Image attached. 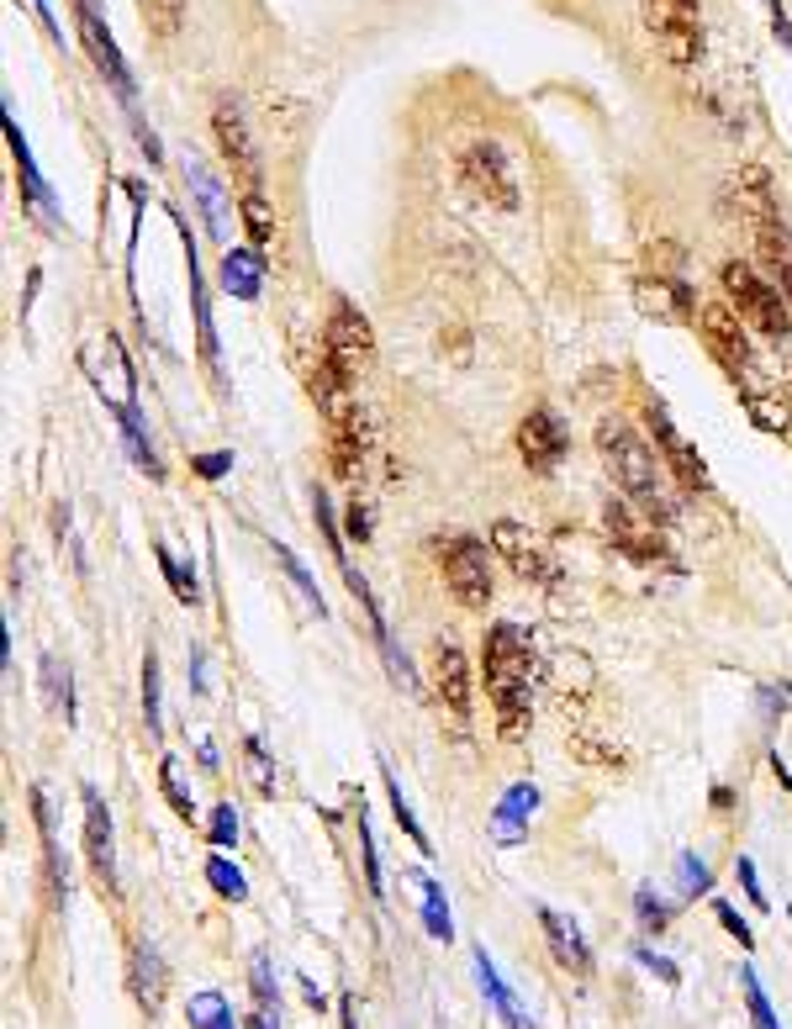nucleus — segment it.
Listing matches in <instances>:
<instances>
[{
    "instance_id": "obj_22",
    "label": "nucleus",
    "mask_w": 792,
    "mask_h": 1029,
    "mask_svg": "<svg viewBox=\"0 0 792 1029\" xmlns=\"http://www.w3.org/2000/svg\"><path fill=\"white\" fill-rule=\"evenodd\" d=\"M534 807H539V787H534V782H518V787H508V792H502V803H497V813H491V834H497L502 845H518V840L528 834Z\"/></svg>"
},
{
    "instance_id": "obj_15",
    "label": "nucleus",
    "mask_w": 792,
    "mask_h": 1029,
    "mask_svg": "<svg viewBox=\"0 0 792 1029\" xmlns=\"http://www.w3.org/2000/svg\"><path fill=\"white\" fill-rule=\"evenodd\" d=\"M566 423L549 412V406H534L524 423H518V454H524L528 476H555L560 460H566Z\"/></svg>"
},
{
    "instance_id": "obj_28",
    "label": "nucleus",
    "mask_w": 792,
    "mask_h": 1029,
    "mask_svg": "<svg viewBox=\"0 0 792 1029\" xmlns=\"http://www.w3.org/2000/svg\"><path fill=\"white\" fill-rule=\"evenodd\" d=\"M143 728H148V739H159V734H164V713H159V655H154V649L143 655Z\"/></svg>"
},
{
    "instance_id": "obj_45",
    "label": "nucleus",
    "mask_w": 792,
    "mask_h": 1029,
    "mask_svg": "<svg viewBox=\"0 0 792 1029\" xmlns=\"http://www.w3.org/2000/svg\"><path fill=\"white\" fill-rule=\"evenodd\" d=\"M634 955H639V967H651V971H655V977H661V982H682V971H676V961H666V955H661V950H651V945H639V950H634Z\"/></svg>"
},
{
    "instance_id": "obj_9",
    "label": "nucleus",
    "mask_w": 792,
    "mask_h": 1029,
    "mask_svg": "<svg viewBox=\"0 0 792 1029\" xmlns=\"http://www.w3.org/2000/svg\"><path fill=\"white\" fill-rule=\"evenodd\" d=\"M603 533L613 539V549L634 560V566H666L671 545H666V528L655 523L651 512H639L634 502H608L603 507Z\"/></svg>"
},
{
    "instance_id": "obj_43",
    "label": "nucleus",
    "mask_w": 792,
    "mask_h": 1029,
    "mask_svg": "<svg viewBox=\"0 0 792 1029\" xmlns=\"http://www.w3.org/2000/svg\"><path fill=\"white\" fill-rule=\"evenodd\" d=\"M634 909H639V924L655 929V934H661V929L671 924V909L661 903V898H655V888H639V898H634Z\"/></svg>"
},
{
    "instance_id": "obj_49",
    "label": "nucleus",
    "mask_w": 792,
    "mask_h": 1029,
    "mask_svg": "<svg viewBox=\"0 0 792 1029\" xmlns=\"http://www.w3.org/2000/svg\"><path fill=\"white\" fill-rule=\"evenodd\" d=\"M772 275H776V291H782V302H788V312H792V259H782Z\"/></svg>"
},
{
    "instance_id": "obj_8",
    "label": "nucleus",
    "mask_w": 792,
    "mask_h": 1029,
    "mask_svg": "<svg viewBox=\"0 0 792 1029\" xmlns=\"http://www.w3.org/2000/svg\"><path fill=\"white\" fill-rule=\"evenodd\" d=\"M460 180L476 202L497 206V212H518V180H512V164L497 138H476L460 148Z\"/></svg>"
},
{
    "instance_id": "obj_26",
    "label": "nucleus",
    "mask_w": 792,
    "mask_h": 1029,
    "mask_svg": "<svg viewBox=\"0 0 792 1029\" xmlns=\"http://www.w3.org/2000/svg\"><path fill=\"white\" fill-rule=\"evenodd\" d=\"M418 888H423V929L433 934V940H444V945H449V940H454V919H449L444 888H439L433 876H423Z\"/></svg>"
},
{
    "instance_id": "obj_25",
    "label": "nucleus",
    "mask_w": 792,
    "mask_h": 1029,
    "mask_svg": "<svg viewBox=\"0 0 792 1029\" xmlns=\"http://www.w3.org/2000/svg\"><path fill=\"white\" fill-rule=\"evenodd\" d=\"M6 138H11V154H17V169H21V185H27V196L48 212V217H59V202H53V190L42 185V175H38V164H32V148H27V133L17 127V117L6 111Z\"/></svg>"
},
{
    "instance_id": "obj_19",
    "label": "nucleus",
    "mask_w": 792,
    "mask_h": 1029,
    "mask_svg": "<svg viewBox=\"0 0 792 1029\" xmlns=\"http://www.w3.org/2000/svg\"><path fill=\"white\" fill-rule=\"evenodd\" d=\"M539 929H545V945L555 955V967L570 971V977H591V945L581 940L576 919H566V913H555V909H539Z\"/></svg>"
},
{
    "instance_id": "obj_48",
    "label": "nucleus",
    "mask_w": 792,
    "mask_h": 1029,
    "mask_svg": "<svg viewBox=\"0 0 792 1029\" xmlns=\"http://www.w3.org/2000/svg\"><path fill=\"white\" fill-rule=\"evenodd\" d=\"M349 539H360V545L370 539V518H365V507H360V502L349 507Z\"/></svg>"
},
{
    "instance_id": "obj_34",
    "label": "nucleus",
    "mask_w": 792,
    "mask_h": 1029,
    "mask_svg": "<svg viewBox=\"0 0 792 1029\" xmlns=\"http://www.w3.org/2000/svg\"><path fill=\"white\" fill-rule=\"evenodd\" d=\"M740 992H745V1009H751V1025L755 1029H782V1019H776L772 998H766V988H761V977H755L751 967L740 971Z\"/></svg>"
},
{
    "instance_id": "obj_52",
    "label": "nucleus",
    "mask_w": 792,
    "mask_h": 1029,
    "mask_svg": "<svg viewBox=\"0 0 792 1029\" xmlns=\"http://www.w3.org/2000/svg\"><path fill=\"white\" fill-rule=\"evenodd\" d=\"M782 686H788V697H792V682H782Z\"/></svg>"
},
{
    "instance_id": "obj_29",
    "label": "nucleus",
    "mask_w": 792,
    "mask_h": 1029,
    "mask_svg": "<svg viewBox=\"0 0 792 1029\" xmlns=\"http://www.w3.org/2000/svg\"><path fill=\"white\" fill-rule=\"evenodd\" d=\"M381 782H387V797H391V819H397V829H402L412 845L423 850L428 855V834H423V824H418V813H412V803L402 797V787H397V776H391V766H381Z\"/></svg>"
},
{
    "instance_id": "obj_5",
    "label": "nucleus",
    "mask_w": 792,
    "mask_h": 1029,
    "mask_svg": "<svg viewBox=\"0 0 792 1029\" xmlns=\"http://www.w3.org/2000/svg\"><path fill=\"white\" fill-rule=\"evenodd\" d=\"M433 555H439V570H444V586L454 591V602L481 612L491 602V560H487V545L476 533H439L433 539Z\"/></svg>"
},
{
    "instance_id": "obj_32",
    "label": "nucleus",
    "mask_w": 792,
    "mask_h": 1029,
    "mask_svg": "<svg viewBox=\"0 0 792 1029\" xmlns=\"http://www.w3.org/2000/svg\"><path fill=\"white\" fill-rule=\"evenodd\" d=\"M206 882H212V892H217V898H227V903H244V898H248L244 871L233 866L227 855H206Z\"/></svg>"
},
{
    "instance_id": "obj_46",
    "label": "nucleus",
    "mask_w": 792,
    "mask_h": 1029,
    "mask_svg": "<svg viewBox=\"0 0 792 1029\" xmlns=\"http://www.w3.org/2000/svg\"><path fill=\"white\" fill-rule=\"evenodd\" d=\"M713 913H718V924L730 929V934H734V940H740V945H745V950H751V945H755V934H751V924H745V919H740V913H734V909H730V903H713Z\"/></svg>"
},
{
    "instance_id": "obj_50",
    "label": "nucleus",
    "mask_w": 792,
    "mask_h": 1029,
    "mask_svg": "<svg viewBox=\"0 0 792 1029\" xmlns=\"http://www.w3.org/2000/svg\"><path fill=\"white\" fill-rule=\"evenodd\" d=\"M190 686H196V692H206V655H202V649H190Z\"/></svg>"
},
{
    "instance_id": "obj_38",
    "label": "nucleus",
    "mask_w": 792,
    "mask_h": 1029,
    "mask_svg": "<svg viewBox=\"0 0 792 1029\" xmlns=\"http://www.w3.org/2000/svg\"><path fill=\"white\" fill-rule=\"evenodd\" d=\"M244 761H248V771H254V787L270 797V792H275V766H270V755H264L260 734H248V739H244Z\"/></svg>"
},
{
    "instance_id": "obj_30",
    "label": "nucleus",
    "mask_w": 792,
    "mask_h": 1029,
    "mask_svg": "<svg viewBox=\"0 0 792 1029\" xmlns=\"http://www.w3.org/2000/svg\"><path fill=\"white\" fill-rule=\"evenodd\" d=\"M275 560H281V570H285V576H291V581H296V591H302V597H306V607H312L317 618H327V602H323V591H317V576H312V570H306L302 560H296V549L275 545Z\"/></svg>"
},
{
    "instance_id": "obj_6",
    "label": "nucleus",
    "mask_w": 792,
    "mask_h": 1029,
    "mask_svg": "<svg viewBox=\"0 0 792 1029\" xmlns=\"http://www.w3.org/2000/svg\"><path fill=\"white\" fill-rule=\"evenodd\" d=\"M212 138H217V154H223V169L233 175V185L244 196L264 190L260 143H254V133H248V121H244V106L233 101V96H217V106H212Z\"/></svg>"
},
{
    "instance_id": "obj_17",
    "label": "nucleus",
    "mask_w": 792,
    "mask_h": 1029,
    "mask_svg": "<svg viewBox=\"0 0 792 1029\" xmlns=\"http://www.w3.org/2000/svg\"><path fill=\"white\" fill-rule=\"evenodd\" d=\"M185 270H190V317H196V354H202V370L223 385V343H217V327H212V306H206V281L202 264H196V238L185 227Z\"/></svg>"
},
{
    "instance_id": "obj_33",
    "label": "nucleus",
    "mask_w": 792,
    "mask_h": 1029,
    "mask_svg": "<svg viewBox=\"0 0 792 1029\" xmlns=\"http://www.w3.org/2000/svg\"><path fill=\"white\" fill-rule=\"evenodd\" d=\"M740 402H745V412H751L766 433H788V423H792L788 402H776V396H766V391H740Z\"/></svg>"
},
{
    "instance_id": "obj_53",
    "label": "nucleus",
    "mask_w": 792,
    "mask_h": 1029,
    "mask_svg": "<svg viewBox=\"0 0 792 1029\" xmlns=\"http://www.w3.org/2000/svg\"><path fill=\"white\" fill-rule=\"evenodd\" d=\"M788 924H792V909H788Z\"/></svg>"
},
{
    "instance_id": "obj_37",
    "label": "nucleus",
    "mask_w": 792,
    "mask_h": 1029,
    "mask_svg": "<svg viewBox=\"0 0 792 1029\" xmlns=\"http://www.w3.org/2000/svg\"><path fill=\"white\" fill-rule=\"evenodd\" d=\"M354 829H360V861H365L370 898H381V892H387V882H381V861H375V834H370V824H365V803H360V819H354Z\"/></svg>"
},
{
    "instance_id": "obj_10",
    "label": "nucleus",
    "mask_w": 792,
    "mask_h": 1029,
    "mask_svg": "<svg viewBox=\"0 0 792 1029\" xmlns=\"http://www.w3.org/2000/svg\"><path fill=\"white\" fill-rule=\"evenodd\" d=\"M491 555L528 586L560 581V566H555V555L545 549V539H539L528 523H518V518H497V523H491Z\"/></svg>"
},
{
    "instance_id": "obj_40",
    "label": "nucleus",
    "mask_w": 792,
    "mask_h": 1029,
    "mask_svg": "<svg viewBox=\"0 0 792 1029\" xmlns=\"http://www.w3.org/2000/svg\"><path fill=\"white\" fill-rule=\"evenodd\" d=\"M138 6H143V17L154 21V32H175L180 27L185 0H138Z\"/></svg>"
},
{
    "instance_id": "obj_20",
    "label": "nucleus",
    "mask_w": 792,
    "mask_h": 1029,
    "mask_svg": "<svg viewBox=\"0 0 792 1029\" xmlns=\"http://www.w3.org/2000/svg\"><path fill=\"white\" fill-rule=\"evenodd\" d=\"M185 180H190V196L202 202V212H206V233L212 238H227V223H233V212H227V190H223V180L212 175V164L206 159H196V154H185Z\"/></svg>"
},
{
    "instance_id": "obj_39",
    "label": "nucleus",
    "mask_w": 792,
    "mask_h": 1029,
    "mask_svg": "<svg viewBox=\"0 0 792 1029\" xmlns=\"http://www.w3.org/2000/svg\"><path fill=\"white\" fill-rule=\"evenodd\" d=\"M676 882H682V892H687V898L708 892V888H713L708 861H697V855H682V861H676Z\"/></svg>"
},
{
    "instance_id": "obj_16",
    "label": "nucleus",
    "mask_w": 792,
    "mask_h": 1029,
    "mask_svg": "<svg viewBox=\"0 0 792 1029\" xmlns=\"http://www.w3.org/2000/svg\"><path fill=\"white\" fill-rule=\"evenodd\" d=\"M85 861L90 876L106 892H117V840H111V807L101 803V792L85 787Z\"/></svg>"
},
{
    "instance_id": "obj_44",
    "label": "nucleus",
    "mask_w": 792,
    "mask_h": 1029,
    "mask_svg": "<svg viewBox=\"0 0 792 1029\" xmlns=\"http://www.w3.org/2000/svg\"><path fill=\"white\" fill-rule=\"evenodd\" d=\"M190 470H196L202 481H223L227 470H233V454H227V449H212V454H190Z\"/></svg>"
},
{
    "instance_id": "obj_51",
    "label": "nucleus",
    "mask_w": 792,
    "mask_h": 1029,
    "mask_svg": "<svg viewBox=\"0 0 792 1029\" xmlns=\"http://www.w3.org/2000/svg\"><path fill=\"white\" fill-rule=\"evenodd\" d=\"M344 1029H354V998H344Z\"/></svg>"
},
{
    "instance_id": "obj_35",
    "label": "nucleus",
    "mask_w": 792,
    "mask_h": 1029,
    "mask_svg": "<svg viewBox=\"0 0 792 1029\" xmlns=\"http://www.w3.org/2000/svg\"><path fill=\"white\" fill-rule=\"evenodd\" d=\"M190 1025L196 1029H238L223 992H196V998H190Z\"/></svg>"
},
{
    "instance_id": "obj_41",
    "label": "nucleus",
    "mask_w": 792,
    "mask_h": 1029,
    "mask_svg": "<svg viewBox=\"0 0 792 1029\" xmlns=\"http://www.w3.org/2000/svg\"><path fill=\"white\" fill-rule=\"evenodd\" d=\"M734 876H740V888H745V898H751L755 909H772V898L761 888V871H755L751 855H734Z\"/></svg>"
},
{
    "instance_id": "obj_42",
    "label": "nucleus",
    "mask_w": 792,
    "mask_h": 1029,
    "mask_svg": "<svg viewBox=\"0 0 792 1029\" xmlns=\"http://www.w3.org/2000/svg\"><path fill=\"white\" fill-rule=\"evenodd\" d=\"M212 845H217V850L238 845V807H233V803L212 807Z\"/></svg>"
},
{
    "instance_id": "obj_2",
    "label": "nucleus",
    "mask_w": 792,
    "mask_h": 1029,
    "mask_svg": "<svg viewBox=\"0 0 792 1029\" xmlns=\"http://www.w3.org/2000/svg\"><path fill=\"white\" fill-rule=\"evenodd\" d=\"M597 454L608 464L613 486L624 491V502H634L639 512H651L661 528L676 518V502H671V491H666L671 470L655 460V449L645 444V433H634V428L618 423V418H603V423H597Z\"/></svg>"
},
{
    "instance_id": "obj_23",
    "label": "nucleus",
    "mask_w": 792,
    "mask_h": 1029,
    "mask_svg": "<svg viewBox=\"0 0 792 1029\" xmlns=\"http://www.w3.org/2000/svg\"><path fill=\"white\" fill-rule=\"evenodd\" d=\"M127 982H133V998L154 1013L164 1003V955L154 950V940H138L133 945V961H127Z\"/></svg>"
},
{
    "instance_id": "obj_18",
    "label": "nucleus",
    "mask_w": 792,
    "mask_h": 1029,
    "mask_svg": "<svg viewBox=\"0 0 792 1029\" xmlns=\"http://www.w3.org/2000/svg\"><path fill=\"white\" fill-rule=\"evenodd\" d=\"M634 302L651 312L655 323H697V306L703 302H692V291L676 275H645V281L634 285Z\"/></svg>"
},
{
    "instance_id": "obj_36",
    "label": "nucleus",
    "mask_w": 792,
    "mask_h": 1029,
    "mask_svg": "<svg viewBox=\"0 0 792 1029\" xmlns=\"http://www.w3.org/2000/svg\"><path fill=\"white\" fill-rule=\"evenodd\" d=\"M159 787H164V797H169V807H175L185 824H190V819H196V803H190V797H185V787H180V761H175V755H164V761H159Z\"/></svg>"
},
{
    "instance_id": "obj_13",
    "label": "nucleus",
    "mask_w": 792,
    "mask_h": 1029,
    "mask_svg": "<svg viewBox=\"0 0 792 1029\" xmlns=\"http://www.w3.org/2000/svg\"><path fill=\"white\" fill-rule=\"evenodd\" d=\"M428 682H433V697L466 724L470 707H476V682H470V660L454 639H433V655H428Z\"/></svg>"
},
{
    "instance_id": "obj_11",
    "label": "nucleus",
    "mask_w": 792,
    "mask_h": 1029,
    "mask_svg": "<svg viewBox=\"0 0 792 1029\" xmlns=\"http://www.w3.org/2000/svg\"><path fill=\"white\" fill-rule=\"evenodd\" d=\"M323 354L339 370H344L349 381L360 375V370H370V360H375V333H370L365 312L354 302H333V312H327V327H323Z\"/></svg>"
},
{
    "instance_id": "obj_12",
    "label": "nucleus",
    "mask_w": 792,
    "mask_h": 1029,
    "mask_svg": "<svg viewBox=\"0 0 792 1029\" xmlns=\"http://www.w3.org/2000/svg\"><path fill=\"white\" fill-rule=\"evenodd\" d=\"M697 333L708 343V354L730 375H745L755 364V349H751V333H745V317L734 312L730 302H703L697 306Z\"/></svg>"
},
{
    "instance_id": "obj_31",
    "label": "nucleus",
    "mask_w": 792,
    "mask_h": 1029,
    "mask_svg": "<svg viewBox=\"0 0 792 1029\" xmlns=\"http://www.w3.org/2000/svg\"><path fill=\"white\" fill-rule=\"evenodd\" d=\"M154 555H159V570L169 576V586H175V597H180L185 607L202 602V586H196V570L185 566L180 555H169V545H154Z\"/></svg>"
},
{
    "instance_id": "obj_7",
    "label": "nucleus",
    "mask_w": 792,
    "mask_h": 1029,
    "mask_svg": "<svg viewBox=\"0 0 792 1029\" xmlns=\"http://www.w3.org/2000/svg\"><path fill=\"white\" fill-rule=\"evenodd\" d=\"M645 32L655 38L666 63L703 59V0H645Z\"/></svg>"
},
{
    "instance_id": "obj_24",
    "label": "nucleus",
    "mask_w": 792,
    "mask_h": 1029,
    "mask_svg": "<svg viewBox=\"0 0 792 1029\" xmlns=\"http://www.w3.org/2000/svg\"><path fill=\"white\" fill-rule=\"evenodd\" d=\"M476 982H481V992H487V1003L497 1009V1019H502V1025H508V1029H534V1019L518 1009V998H512V988L502 982V971L491 967L487 950H476Z\"/></svg>"
},
{
    "instance_id": "obj_14",
    "label": "nucleus",
    "mask_w": 792,
    "mask_h": 1029,
    "mask_svg": "<svg viewBox=\"0 0 792 1029\" xmlns=\"http://www.w3.org/2000/svg\"><path fill=\"white\" fill-rule=\"evenodd\" d=\"M645 423H651L655 444H661V454H666V470L676 476V486H682V491H708V464L697 460V449L676 433L671 412L655 402V396H645Z\"/></svg>"
},
{
    "instance_id": "obj_21",
    "label": "nucleus",
    "mask_w": 792,
    "mask_h": 1029,
    "mask_svg": "<svg viewBox=\"0 0 792 1029\" xmlns=\"http://www.w3.org/2000/svg\"><path fill=\"white\" fill-rule=\"evenodd\" d=\"M217 281H223L227 296H238V302H260V291H264V254H260V248H227L223 264H217Z\"/></svg>"
},
{
    "instance_id": "obj_4",
    "label": "nucleus",
    "mask_w": 792,
    "mask_h": 1029,
    "mask_svg": "<svg viewBox=\"0 0 792 1029\" xmlns=\"http://www.w3.org/2000/svg\"><path fill=\"white\" fill-rule=\"evenodd\" d=\"M718 285H724V302H730L755 333H766V339H788L792 333V312H788V302H782V291L761 281L755 264L724 259L718 264Z\"/></svg>"
},
{
    "instance_id": "obj_27",
    "label": "nucleus",
    "mask_w": 792,
    "mask_h": 1029,
    "mask_svg": "<svg viewBox=\"0 0 792 1029\" xmlns=\"http://www.w3.org/2000/svg\"><path fill=\"white\" fill-rule=\"evenodd\" d=\"M244 233H248V248H260V254L275 243V212L264 202V190L244 196Z\"/></svg>"
},
{
    "instance_id": "obj_1",
    "label": "nucleus",
    "mask_w": 792,
    "mask_h": 1029,
    "mask_svg": "<svg viewBox=\"0 0 792 1029\" xmlns=\"http://www.w3.org/2000/svg\"><path fill=\"white\" fill-rule=\"evenodd\" d=\"M481 676L497 707V734L518 745L528 734V686H534V649L518 624H491L481 639Z\"/></svg>"
},
{
    "instance_id": "obj_47",
    "label": "nucleus",
    "mask_w": 792,
    "mask_h": 1029,
    "mask_svg": "<svg viewBox=\"0 0 792 1029\" xmlns=\"http://www.w3.org/2000/svg\"><path fill=\"white\" fill-rule=\"evenodd\" d=\"M766 6H772V32L788 42V53H792V17L782 11V0H766Z\"/></svg>"
},
{
    "instance_id": "obj_3",
    "label": "nucleus",
    "mask_w": 792,
    "mask_h": 1029,
    "mask_svg": "<svg viewBox=\"0 0 792 1029\" xmlns=\"http://www.w3.org/2000/svg\"><path fill=\"white\" fill-rule=\"evenodd\" d=\"M724 217H734L740 227H751L755 254L766 259V270H776L782 259H792V233L782 223V206H776L772 175L761 164H740L730 180H724Z\"/></svg>"
}]
</instances>
